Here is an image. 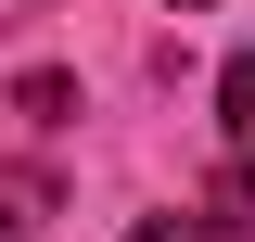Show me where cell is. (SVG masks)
<instances>
[{
    "label": "cell",
    "instance_id": "obj_2",
    "mask_svg": "<svg viewBox=\"0 0 255 242\" xmlns=\"http://www.w3.org/2000/svg\"><path fill=\"white\" fill-rule=\"evenodd\" d=\"M128 242H217V217H128Z\"/></svg>",
    "mask_w": 255,
    "mask_h": 242
},
{
    "label": "cell",
    "instance_id": "obj_5",
    "mask_svg": "<svg viewBox=\"0 0 255 242\" xmlns=\"http://www.w3.org/2000/svg\"><path fill=\"white\" fill-rule=\"evenodd\" d=\"M191 13H204V0H191Z\"/></svg>",
    "mask_w": 255,
    "mask_h": 242
},
{
    "label": "cell",
    "instance_id": "obj_1",
    "mask_svg": "<svg viewBox=\"0 0 255 242\" xmlns=\"http://www.w3.org/2000/svg\"><path fill=\"white\" fill-rule=\"evenodd\" d=\"M217 115H230V179H255V51H230V77H217Z\"/></svg>",
    "mask_w": 255,
    "mask_h": 242
},
{
    "label": "cell",
    "instance_id": "obj_3",
    "mask_svg": "<svg viewBox=\"0 0 255 242\" xmlns=\"http://www.w3.org/2000/svg\"><path fill=\"white\" fill-rule=\"evenodd\" d=\"M38 204H51V191H38V179H0V242L26 230V217H38Z\"/></svg>",
    "mask_w": 255,
    "mask_h": 242
},
{
    "label": "cell",
    "instance_id": "obj_4",
    "mask_svg": "<svg viewBox=\"0 0 255 242\" xmlns=\"http://www.w3.org/2000/svg\"><path fill=\"white\" fill-rule=\"evenodd\" d=\"M217 217H230V242H255V179H230V191H217Z\"/></svg>",
    "mask_w": 255,
    "mask_h": 242
}]
</instances>
